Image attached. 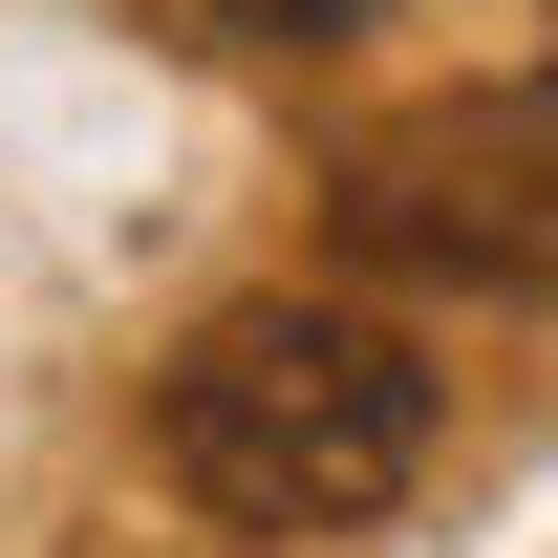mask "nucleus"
<instances>
[{
	"mask_svg": "<svg viewBox=\"0 0 558 558\" xmlns=\"http://www.w3.org/2000/svg\"><path fill=\"white\" fill-rule=\"evenodd\" d=\"M150 451L236 537H344V515H387L429 473V344L365 323V301H236V323L172 344Z\"/></svg>",
	"mask_w": 558,
	"mask_h": 558,
	"instance_id": "obj_1",
	"label": "nucleus"
},
{
	"mask_svg": "<svg viewBox=\"0 0 558 558\" xmlns=\"http://www.w3.org/2000/svg\"><path fill=\"white\" fill-rule=\"evenodd\" d=\"M344 236L365 258H429V279H558V65L451 108V130H409V150H365Z\"/></svg>",
	"mask_w": 558,
	"mask_h": 558,
	"instance_id": "obj_2",
	"label": "nucleus"
},
{
	"mask_svg": "<svg viewBox=\"0 0 558 558\" xmlns=\"http://www.w3.org/2000/svg\"><path fill=\"white\" fill-rule=\"evenodd\" d=\"M215 44H344V22H387V0H194Z\"/></svg>",
	"mask_w": 558,
	"mask_h": 558,
	"instance_id": "obj_3",
	"label": "nucleus"
}]
</instances>
